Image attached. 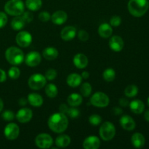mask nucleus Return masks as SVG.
I'll return each instance as SVG.
<instances>
[{
    "instance_id": "nucleus-1",
    "label": "nucleus",
    "mask_w": 149,
    "mask_h": 149,
    "mask_svg": "<svg viewBox=\"0 0 149 149\" xmlns=\"http://www.w3.org/2000/svg\"><path fill=\"white\" fill-rule=\"evenodd\" d=\"M48 127L55 133H62L68 126V120L66 114L63 113H55L48 119Z\"/></svg>"
},
{
    "instance_id": "nucleus-2",
    "label": "nucleus",
    "mask_w": 149,
    "mask_h": 149,
    "mask_svg": "<svg viewBox=\"0 0 149 149\" xmlns=\"http://www.w3.org/2000/svg\"><path fill=\"white\" fill-rule=\"evenodd\" d=\"M127 8L132 16L136 17H142L148 11L149 2L148 0H130Z\"/></svg>"
},
{
    "instance_id": "nucleus-3",
    "label": "nucleus",
    "mask_w": 149,
    "mask_h": 149,
    "mask_svg": "<svg viewBox=\"0 0 149 149\" xmlns=\"http://www.w3.org/2000/svg\"><path fill=\"white\" fill-rule=\"evenodd\" d=\"M5 58L9 63L13 65H17L21 64L24 61V54L19 48L10 47L6 50Z\"/></svg>"
},
{
    "instance_id": "nucleus-4",
    "label": "nucleus",
    "mask_w": 149,
    "mask_h": 149,
    "mask_svg": "<svg viewBox=\"0 0 149 149\" xmlns=\"http://www.w3.org/2000/svg\"><path fill=\"white\" fill-rule=\"evenodd\" d=\"M25 10V4L22 0H9L4 5V10L10 15H21Z\"/></svg>"
},
{
    "instance_id": "nucleus-5",
    "label": "nucleus",
    "mask_w": 149,
    "mask_h": 149,
    "mask_svg": "<svg viewBox=\"0 0 149 149\" xmlns=\"http://www.w3.org/2000/svg\"><path fill=\"white\" fill-rule=\"evenodd\" d=\"M99 133L100 138L103 141H109L114 138L116 135V128L111 122H106L100 126Z\"/></svg>"
},
{
    "instance_id": "nucleus-6",
    "label": "nucleus",
    "mask_w": 149,
    "mask_h": 149,
    "mask_svg": "<svg viewBox=\"0 0 149 149\" xmlns=\"http://www.w3.org/2000/svg\"><path fill=\"white\" fill-rule=\"evenodd\" d=\"M47 83V79L41 74H34L29 78L28 84L31 90H39L45 87Z\"/></svg>"
},
{
    "instance_id": "nucleus-7",
    "label": "nucleus",
    "mask_w": 149,
    "mask_h": 149,
    "mask_svg": "<svg viewBox=\"0 0 149 149\" xmlns=\"http://www.w3.org/2000/svg\"><path fill=\"white\" fill-rule=\"evenodd\" d=\"M110 103V100L108 95L102 92H97L90 98V103L93 106L98 108L107 107Z\"/></svg>"
},
{
    "instance_id": "nucleus-8",
    "label": "nucleus",
    "mask_w": 149,
    "mask_h": 149,
    "mask_svg": "<svg viewBox=\"0 0 149 149\" xmlns=\"http://www.w3.org/2000/svg\"><path fill=\"white\" fill-rule=\"evenodd\" d=\"M35 143L39 148H49L53 144L52 138L47 133H42L38 135L35 138Z\"/></svg>"
},
{
    "instance_id": "nucleus-9",
    "label": "nucleus",
    "mask_w": 149,
    "mask_h": 149,
    "mask_svg": "<svg viewBox=\"0 0 149 149\" xmlns=\"http://www.w3.org/2000/svg\"><path fill=\"white\" fill-rule=\"evenodd\" d=\"M15 41L16 43L21 47H27L31 44L32 36L29 32L22 31L17 34Z\"/></svg>"
},
{
    "instance_id": "nucleus-10",
    "label": "nucleus",
    "mask_w": 149,
    "mask_h": 149,
    "mask_svg": "<svg viewBox=\"0 0 149 149\" xmlns=\"http://www.w3.org/2000/svg\"><path fill=\"white\" fill-rule=\"evenodd\" d=\"M20 133V128L15 123H10L5 127L4 130V136L10 141L17 139Z\"/></svg>"
},
{
    "instance_id": "nucleus-11",
    "label": "nucleus",
    "mask_w": 149,
    "mask_h": 149,
    "mask_svg": "<svg viewBox=\"0 0 149 149\" xmlns=\"http://www.w3.org/2000/svg\"><path fill=\"white\" fill-rule=\"evenodd\" d=\"M25 63L29 67H35L39 65L42 61V57L38 52H30L26 55Z\"/></svg>"
},
{
    "instance_id": "nucleus-12",
    "label": "nucleus",
    "mask_w": 149,
    "mask_h": 149,
    "mask_svg": "<svg viewBox=\"0 0 149 149\" xmlns=\"http://www.w3.org/2000/svg\"><path fill=\"white\" fill-rule=\"evenodd\" d=\"M15 117L20 123H27L30 122L31 119L33 117V111L30 109L23 108L17 111Z\"/></svg>"
},
{
    "instance_id": "nucleus-13",
    "label": "nucleus",
    "mask_w": 149,
    "mask_h": 149,
    "mask_svg": "<svg viewBox=\"0 0 149 149\" xmlns=\"http://www.w3.org/2000/svg\"><path fill=\"white\" fill-rule=\"evenodd\" d=\"M119 123H120L121 127L124 130L127 131L134 130L136 127V123H135V120L128 115H123L119 119Z\"/></svg>"
},
{
    "instance_id": "nucleus-14",
    "label": "nucleus",
    "mask_w": 149,
    "mask_h": 149,
    "mask_svg": "<svg viewBox=\"0 0 149 149\" xmlns=\"http://www.w3.org/2000/svg\"><path fill=\"white\" fill-rule=\"evenodd\" d=\"M109 47L113 52H121L124 47V41L119 36H113L109 40Z\"/></svg>"
},
{
    "instance_id": "nucleus-15",
    "label": "nucleus",
    "mask_w": 149,
    "mask_h": 149,
    "mask_svg": "<svg viewBox=\"0 0 149 149\" xmlns=\"http://www.w3.org/2000/svg\"><path fill=\"white\" fill-rule=\"evenodd\" d=\"M100 146V141L95 135H90L85 138L83 142L84 149H97Z\"/></svg>"
},
{
    "instance_id": "nucleus-16",
    "label": "nucleus",
    "mask_w": 149,
    "mask_h": 149,
    "mask_svg": "<svg viewBox=\"0 0 149 149\" xmlns=\"http://www.w3.org/2000/svg\"><path fill=\"white\" fill-rule=\"evenodd\" d=\"M76 35H77V29L72 26H65L61 32V37L64 41L72 40Z\"/></svg>"
},
{
    "instance_id": "nucleus-17",
    "label": "nucleus",
    "mask_w": 149,
    "mask_h": 149,
    "mask_svg": "<svg viewBox=\"0 0 149 149\" xmlns=\"http://www.w3.org/2000/svg\"><path fill=\"white\" fill-rule=\"evenodd\" d=\"M74 65L79 69H83L88 65V58L82 53H78L74 55L73 59Z\"/></svg>"
},
{
    "instance_id": "nucleus-18",
    "label": "nucleus",
    "mask_w": 149,
    "mask_h": 149,
    "mask_svg": "<svg viewBox=\"0 0 149 149\" xmlns=\"http://www.w3.org/2000/svg\"><path fill=\"white\" fill-rule=\"evenodd\" d=\"M68 19V15L63 10H58L55 12L51 16V20L52 23L56 25H62L66 22Z\"/></svg>"
},
{
    "instance_id": "nucleus-19",
    "label": "nucleus",
    "mask_w": 149,
    "mask_h": 149,
    "mask_svg": "<svg viewBox=\"0 0 149 149\" xmlns=\"http://www.w3.org/2000/svg\"><path fill=\"white\" fill-rule=\"evenodd\" d=\"M129 106L131 111L135 114H141L144 111V109H145V104L141 100H132L130 103Z\"/></svg>"
},
{
    "instance_id": "nucleus-20",
    "label": "nucleus",
    "mask_w": 149,
    "mask_h": 149,
    "mask_svg": "<svg viewBox=\"0 0 149 149\" xmlns=\"http://www.w3.org/2000/svg\"><path fill=\"white\" fill-rule=\"evenodd\" d=\"M28 102L33 107H40L43 104V97L38 93H30L28 95Z\"/></svg>"
},
{
    "instance_id": "nucleus-21",
    "label": "nucleus",
    "mask_w": 149,
    "mask_h": 149,
    "mask_svg": "<svg viewBox=\"0 0 149 149\" xmlns=\"http://www.w3.org/2000/svg\"><path fill=\"white\" fill-rule=\"evenodd\" d=\"M131 142L133 146L136 148H141L144 146L146 143L145 137L139 132H135L131 138Z\"/></svg>"
},
{
    "instance_id": "nucleus-22",
    "label": "nucleus",
    "mask_w": 149,
    "mask_h": 149,
    "mask_svg": "<svg viewBox=\"0 0 149 149\" xmlns=\"http://www.w3.org/2000/svg\"><path fill=\"white\" fill-rule=\"evenodd\" d=\"M81 81H82L81 77L77 73H72V74H69L66 79L68 85L71 87H74V88L79 87L81 84Z\"/></svg>"
},
{
    "instance_id": "nucleus-23",
    "label": "nucleus",
    "mask_w": 149,
    "mask_h": 149,
    "mask_svg": "<svg viewBox=\"0 0 149 149\" xmlns=\"http://www.w3.org/2000/svg\"><path fill=\"white\" fill-rule=\"evenodd\" d=\"M112 33H113V29H112L111 26L109 23H102L98 27V33L102 38H104V39L109 38L111 36Z\"/></svg>"
},
{
    "instance_id": "nucleus-24",
    "label": "nucleus",
    "mask_w": 149,
    "mask_h": 149,
    "mask_svg": "<svg viewBox=\"0 0 149 149\" xmlns=\"http://www.w3.org/2000/svg\"><path fill=\"white\" fill-rule=\"evenodd\" d=\"M42 55H43L44 58L47 61H53L58 58V51L56 48L49 47H47L44 49Z\"/></svg>"
},
{
    "instance_id": "nucleus-25",
    "label": "nucleus",
    "mask_w": 149,
    "mask_h": 149,
    "mask_svg": "<svg viewBox=\"0 0 149 149\" xmlns=\"http://www.w3.org/2000/svg\"><path fill=\"white\" fill-rule=\"evenodd\" d=\"M82 101V97L81 95L78 94V93H72L67 98V102H68V105L72 107H77V106H80Z\"/></svg>"
},
{
    "instance_id": "nucleus-26",
    "label": "nucleus",
    "mask_w": 149,
    "mask_h": 149,
    "mask_svg": "<svg viewBox=\"0 0 149 149\" xmlns=\"http://www.w3.org/2000/svg\"><path fill=\"white\" fill-rule=\"evenodd\" d=\"M71 138L67 135H61L55 139V145L58 148H65L71 143Z\"/></svg>"
},
{
    "instance_id": "nucleus-27",
    "label": "nucleus",
    "mask_w": 149,
    "mask_h": 149,
    "mask_svg": "<svg viewBox=\"0 0 149 149\" xmlns=\"http://www.w3.org/2000/svg\"><path fill=\"white\" fill-rule=\"evenodd\" d=\"M26 25V22L23 20L22 16H15V17L11 21V27L15 31H20L24 28Z\"/></svg>"
},
{
    "instance_id": "nucleus-28",
    "label": "nucleus",
    "mask_w": 149,
    "mask_h": 149,
    "mask_svg": "<svg viewBox=\"0 0 149 149\" xmlns=\"http://www.w3.org/2000/svg\"><path fill=\"white\" fill-rule=\"evenodd\" d=\"M26 7L31 11H37L42 7V0H26Z\"/></svg>"
},
{
    "instance_id": "nucleus-29",
    "label": "nucleus",
    "mask_w": 149,
    "mask_h": 149,
    "mask_svg": "<svg viewBox=\"0 0 149 149\" xmlns=\"http://www.w3.org/2000/svg\"><path fill=\"white\" fill-rule=\"evenodd\" d=\"M58 93V87L54 84H48L45 86V93L47 97L50 98H54L57 96Z\"/></svg>"
},
{
    "instance_id": "nucleus-30",
    "label": "nucleus",
    "mask_w": 149,
    "mask_h": 149,
    "mask_svg": "<svg viewBox=\"0 0 149 149\" xmlns=\"http://www.w3.org/2000/svg\"><path fill=\"white\" fill-rule=\"evenodd\" d=\"M138 87L135 84H130L128 85L125 90V95L126 97H134L138 95Z\"/></svg>"
},
{
    "instance_id": "nucleus-31",
    "label": "nucleus",
    "mask_w": 149,
    "mask_h": 149,
    "mask_svg": "<svg viewBox=\"0 0 149 149\" xmlns=\"http://www.w3.org/2000/svg\"><path fill=\"white\" fill-rule=\"evenodd\" d=\"M103 79L105 81H108V82H111L114 80L115 77H116V72L114 70L111 68H106L103 73Z\"/></svg>"
},
{
    "instance_id": "nucleus-32",
    "label": "nucleus",
    "mask_w": 149,
    "mask_h": 149,
    "mask_svg": "<svg viewBox=\"0 0 149 149\" xmlns=\"http://www.w3.org/2000/svg\"><path fill=\"white\" fill-rule=\"evenodd\" d=\"M92 90H93V88H92L91 84L88 82L84 83L80 87V93L83 97H89L91 95Z\"/></svg>"
},
{
    "instance_id": "nucleus-33",
    "label": "nucleus",
    "mask_w": 149,
    "mask_h": 149,
    "mask_svg": "<svg viewBox=\"0 0 149 149\" xmlns=\"http://www.w3.org/2000/svg\"><path fill=\"white\" fill-rule=\"evenodd\" d=\"M20 71L18 68L16 66H13L9 69L8 76L10 79L13 80L17 79L20 77Z\"/></svg>"
},
{
    "instance_id": "nucleus-34",
    "label": "nucleus",
    "mask_w": 149,
    "mask_h": 149,
    "mask_svg": "<svg viewBox=\"0 0 149 149\" xmlns=\"http://www.w3.org/2000/svg\"><path fill=\"white\" fill-rule=\"evenodd\" d=\"M89 122L93 126H98L102 122V118L98 114H93L89 117Z\"/></svg>"
},
{
    "instance_id": "nucleus-35",
    "label": "nucleus",
    "mask_w": 149,
    "mask_h": 149,
    "mask_svg": "<svg viewBox=\"0 0 149 149\" xmlns=\"http://www.w3.org/2000/svg\"><path fill=\"white\" fill-rule=\"evenodd\" d=\"M1 117H2V119L4 121L11 122V121L14 120L15 117V115L14 112H13L12 111H5L1 114Z\"/></svg>"
},
{
    "instance_id": "nucleus-36",
    "label": "nucleus",
    "mask_w": 149,
    "mask_h": 149,
    "mask_svg": "<svg viewBox=\"0 0 149 149\" xmlns=\"http://www.w3.org/2000/svg\"><path fill=\"white\" fill-rule=\"evenodd\" d=\"M57 71H55V69H52V68H50V69L47 70V72L45 73V78L47 79L49 81H52V80L55 79L57 77Z\"/></svg>"
},
{
    "instance_id": "nucleus-37",
    "label": "nucleus",
    "mask_w": 149,
    "mask_h": 149,
    "mask_svg": "<svg viewBox=\"0 0 149 149\" xmlns=\"http://www.w3.org/2000/svg\"><path fill=\"white\" fill-rule=\"evenodd\" d=\"M66 114L71 118H72V119H75V118H77L79 116V111L77 109H76L75 107L71 106V108H68V110L67 111Z\"/></svg>"
},
{
    "instance_id": "nucleus-38",
    "label": "nucleus",
    "mask_w": 149,
    "mask_h": 149,
    "mask_svg": "<svg viewBox=\"0 0 149 149\" xmlns=\"http://www.w3.org/2000/svg\"><path fill=\"white\" fill-rule=\"evenodd\" d=\"M122 23V18L118 15H113L110 20V25L113 27H118Z\"/></svg>"
},
{
    "instance_id": "nucleus-39",
    "label": "nucleus",
    "mask_w": 149,
    "mask_h": 149,
    "mask_svg": "<svg viewBox=\"0 0 149 149\" xmlns=\"http://www.w3.org/2000/svg\"><path fill=\"white\" fill-rule=\"evenodd\" d=\"M39 19L40 21L42 22H48L49 20L51 19V15L48 12L46 11H43V12H41L39 15Z\"/></svg>"
},
{
    "instance_id": "nucleus-40",
    "label": "nucleus",
    "mask_w": 149,
    "mask_h": 149,
    "mask_svg": "<svg viewBox=\"0 0 149 149\" xmlns=\"http://www.w3.org/2000/svg\"><path fill=\"white\" fill-rule=\"evenodd\" d=\"M22 17L26 23H31L33 19V15L31 12H23L22 14Z\"/></svg>"
},
{
    "instance_id": "nucleus-41",
    "label": "nucleus",
    "mask_w": 149,
    "mask_h": 149,
    "mask_svg": "<svg viewBox=\"0 0 149 149\" xmlns=\"http://www.w3.org/2000/svg\"><path fill=\"white\" fill-rule=\"evenodd\" d=\"M78 38L80 41L86 42L89 39V33L84 30H80L78 32Z\"/></svg>"
},
{
    "instance_id": "nucleus-42",
    "label": "nucleus",
    "mask_w": 149,
    "mask_h": 149,
    "mask_svg": "<svg viewBox=\"0 0 149 149\" xmlns=\"http://www.w3.org/2000/svg\"><path fill=\"white\" fill-rule=\"evenodd\" d=\"M7 20H8V18H7V15L3 12H0V29H2L6 26Z\"/></svg>"
},
{
    "instance_id": "nucleus-43",
    "label": "nucleus",
    "mask_w": 149,
    "mask_h": 149,
    "mask_svg": "<svg viewBox=\"0 0 149 149\" xmlns=\"http://www.w3.org/2000/svg\"><path fill=\"white\" fill-rule=\"evenodd\" d=\"M112 113H113V115L119 116V115L122 114V113H123V110L119 107H114L113 108V109H112Z\"/></svg>"
},
{
    "instance_id": "nucleus-44",
    "label": "nucleus",
    "mask_w": 149,
    "mask_h": 149,
    "mask_svg": "<svg viewBox=\"0 0 149 149\" xmlns=\"http://www.w3.org/2000/svg\"><path fill=\"white\" fill-rule=\"evenodd\" d=\"M119 105H120L121 106H122V107H127V106L130 104L127 98H125V97H122V98L119 99Z\"/></svg>"
},
{
    "instance_id": "nucleus-45",
    "label": "nucleus",
    "mask_w": 149,
    "mask_h": 149,
    "mask_svg": "<svg viewBox=\"0 0 149 149\" xmlns=\"http://www.w3.org/2000/svg\"><path fill=\"white\" fill-rule=\"evenodd\" d=\"M68 110V107L67 106L66 104H61L59 107V111L61 113H64V114H66L67 111Z\"/></svg>"
},
{
    "instance_id": "nucleus-46",
    "label": "nucleus",
    "mask_w": 149,
    "mask_h": 149,
    "mask_svg": "<svg viewBox=\"0 0 149 149\" xmlns=\"http://www.w3.org/2000/svg\"><path fill=\"white\" fill-rule=\"evenodd\" d=\"M7 79V74L4 70L0 68V82H4Z\"/></svg>"
},
{
    "instance_id": "nucleus-47",
    "label": "nucleus",
    "mask_w": 149,
    "mask_h": 149,
    "mask_svg": "<svg viewBox=\"0 0 149 149\" xmlns=\"http://www.w3.org/2000/svg\"><path fill=\"white\" fill-rule=\"evenodd\" d=\"M18 103L20 106H25V105H26V103H28V100L25 98V97H21V98L19 100Z\"/></svg>"
},
{
    "instance_id": "nucleus-48",
    "label": "nucleus",
    "mask_w": 149,
    "mask_h": 149,
    "mask_svg": "<svg viewBox=\"0 0 149 149\" xmlns=\"http://www.w3.org/2000/svg\"><path fill=\"white\" fill-rule=\"evenodd\" d=\"M81 78L84 79H87L90 77V74H89V72H87V71H83V72L81 73Z\"/></svg>"
},
{
    "instance_id": "nucleus-49",
    "label": "nucleus",
    "mask_w": 149,
    "mask_h": 149,
    "mask_svg": "<svg viewBox=\"0 0 149 149\" xmlns=\"http://www.w3.org/2000/svg\"><path fill=\"white\" fill-rule=\"evenodd\" d=\"M144 119H145V120L146 122H149V110L146 111L145 112V113H144Z\"/></svg>"
},
{
    "instance_id": "nucleus-50",
    "label": "nucleus",
    "mask_w": 149,
    "mask_h": 149,
    "mask_svg": "<svg viewBox=\"0 0 149 149\" xmlns=\"http://www.w3.org/2000/svg\"><path fill=\"white\" fill-rule=\"evenodd\" d=\"M3 107H4V103H3L2 100H1V99L0 98V112H1V111H2Z\"/></svg>"
},
{
    "instance_id": "nucleus-51",
    "label": "nucleus",
    "mask_w": 149,
    "mask_h": 149,
    "mask_svg": "<svg viewBox=\"0 0 149 149\" xmlns=\"http://www.w3.org/2000/svg\"><path fill=\"white\" fill-rule=\"evenodd\" d=\"M147 102H148V106H149V97H148V100H147Z\"/></svg>"
}]
</instances>
